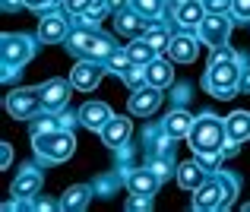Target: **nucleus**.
<instances>
[{
  "label": "nucleus",
  "mask_w": 250,
  "mask_h": 212,
  "mask_svg": "<svg viewBox=\"0 0 250 212\" xmlns=\"http://www.w3.org/2000/svg\"><path fill=\"white\" fill-rule=\"evenodd\" d=\"M187 143H190V149L200 155V152H225L222 146L228 143V130H225V121L222 117H215V114H200L193 121V127H190V133H187Z\"/></svg>",
  "instance_id": "obj_1"
},
{
  "label": "nucleus",
  "mask_w": 250,
  "mask_h": 212,
  "mask_svg": "<svg viewBox=\"0 0 250 212\" xmlns=\"http://www.w3.org/2000/svg\"><path fill=\"white\" fill-rule=\"evenodd\" d=\"M234 196V181L225 174L209 177L203 187L193 190V209H228Z\"/></svg>",
  "instance_id": "obj_2"
},
{
  "label": "nucleus",
  "mask_w": 250,
  "mask_h": 212,
  "mask_svg": "<svg viewBox=\"0 0 250 212\" xmlns=\"http://www.w3.org/2000/svg\"><path fill=\"white\" fill-rule=\"evenodd\" d=\"M32 146H35V155H42L44 162H67L76 149V140H73V130L61 127L54 133L32 136Z\"/></svg>",
  "instance_id": "obj_3"
},
{
  "label": "nucleus",
  "mask_w": 250,
  "mask_h": 212,
  "mask_svg": "<svg viewBox=\"0 0 250 212\" xmlns=\"http://www.w3.org/2000/svg\"><path fill=\"white\" fill-rule=\"evenodd\" d=\"M241 83V73H238V61H222V64H209L206 73V89L212 92L215 98H234Z\"/></svg>",
  "instance_id": "obj_4"
},
{
  "label": "nucleus",
  "mask_w": 250,
  "mask_h": 212,
  "mask_svg": "<svg viewBox=\"0 0 250 212\" xmlns=\"http://www.w3.org/2000/svg\"><path fill=\"white\" fill-rule=\"evenodd\" d=\"M70 51L89 57V61H102V57H111L114 44H111V38L98 35V32L83 29V32H73V35H70Z\"/></svg>",
  "instance_id": "obj_5"
},
{
  "label": "nucleus",
  "mask_w": 250,
  "mask_h": 212,
  "mask_svg": "<svg viewBox=\"0 0 250 212\" xmlns=\"http://www.w3.org/2000/svg\"><path fill=\"white\" fill-rule=\"evenodd\" d=\"M38 108H42V92L38 89H13L10 95H6V111H10L16 121L35 117Z\"/></svg>",
  "instance_id": "obj_6"
},
{
  "label": "nucleus",
  "mask_w": 250,
  "mask_h": 212,
  "mask_svg": "<svg viewBox=\"0 0 250 212\" xmlns=\"http://www.w3.org/2000/svg\"><path fill=\"white\" fill-rule=\"evenodd\" d=\"M35 44L29 35H3V67H22L25 61H32Z\"/></svg>",
  "instance_id": "obj_7"
},
{
  "label": "nucleus",
  "mask_w": 250,
  "mask_h": 212,
  "mask_svg": "<svg viewBox=\"0 0 250 212\" xmlns=\"http://www.w3.org/2000/svg\"><path fill=\"white\" fill-rule=\"evenodd\" d=\"M228 32H231V22H228L222 13H212V16H206L200 22V38L206 44H212V48H219V44L228 42Z\"/></svg>",
  "instance_id": "obj_8"
},
{
  "label": "nucleus",
  "mask_w": 250,
  "mask_h": 212,
  "mask_svg": "<svg viewBox=\"0 0 250 212\" xmlns=\"http://www.w3.org/2000/svg\"><path fill=\"white\" fill-rule=\"evenodd\" d=\"M38 92H42V108L44 111H61L70 102V85L63 79H48Z\"/></svg>",
  "instance_id": "obj_9"
},
{
  "label": "nucleus",
  "mask_w": 250,
  "mask_h": 212,
  "mask_svg": "<svg viewBox=\"0 0 250 212\" xmlns=\"http://www.w3.org/2000/svg\"><path fill=\"white\" fill-rule=\"evenodd\" d=\"M159 184H162V177L155 174L152 168H130L127 171V187H130V193H143V196H152L155 190H159Z\"/></svg>",
  "instance_id": "obj_10"
},
{
  "label": "nucleus",
  "mask_w": 250,
  "mask_h": 212,
  "mask_svg": "<svg viewBox=\"0 0 250 212\" xmlns=\"http://www.w3.org/2000/svg\"><path fill=\"white\" fill-rule=\"evenodd\" d=\"M162 105V89L159 85H143V89H133L130 95V114H152L155 108Z\"/></svg>",
  "instance_id": "obj_11"
},
{
  "label": "nucleus",
  "mask_w": 250,
  "mask_h": 212,
  "mask_svg": "<svg viewBox=\"0 0 250 212\" xmlns=\"http://www.w3.org/2000/svg\"><path fill=\"white\" fill-rule=\"evenodd\" d=\"M102 64L98 61H83V64H76L73 73H70V83L76 85V89H83V92H92L98 83H102Z\"/></svg>",
  "instance_id": "obj_12"
},
{
  "label": "nucleus",
  "mask_w": 250,
  "mask_h": 212,
  "mask_svg": "<svg viewBox=\"0 0 250 212\" xmlns=\"http://www.w3.org/2000/svg\"><path fill=\"white\" fill-rule=\"evenodd\" d=\"M111 117L114 114H111V108L104 102H85L80 108V124L89 127V130H98V133H102V127L111 121Z\"/></svg>",
  "instance_id": "obj_13"
},
{
  "label": "nucleus",
  "mask_w": 250,
  "mask_h": 212,
  "mask_svg": "<svg viewBox=\"0 0 250 212\" xmlns=\"http://www.w3.org/2000/svg\"><path fill=\"white\" fill-rule=\"evenodd\" d=\"M13 196H19V200H32V196H38V190H42V171L35 168H22L16 174V181H13Z\"/></svg>",
  "instance_id": "obj_14"
},
{
  "label": "nucleus",
  "mask_w": 250,
  "mask_h": 212,
  "mask_svg": "<svg viewBox=\"0 0 250 212\" xmlns=\"http://www.w3.org/2000/svg\"><path fill=\"white\" fill-rule=\"evenodd\" d=\"M130 130L133 127H130L127 117H111L102 127V143L111 146V149H121V146H127V140H130Z\"/></svg>",
  "instance_id": "obj_15"
},
{
  "label": "nucleus",
  "mask_w": 250,
  "mask_h": 212,
  "mask_svg": "<svg viewBox=\"0 0 250 212\" xmlns=\"http://www.w3.org/2000/svg\"><path fill=\"white\" fill-rule=\"evenodd\" d=\"M196 54H200V44H196L193 35H177V38H171V44H168V57H171V61L190 64V61H196Z\"/></svg>",
  "instance_id": "obj_16"
},
{
  "label": "nucleus",
  "mask_w": 250,
  "mask_h": 212,
  "mask_svg": "<svg viewBox=\"0 0 250 212\" xmlns=\"http://www.w3.org/2000/svg\"><path fill=\"white\" fill-rule=\"evenodd\" d=\"M38 38H42V42H48V44L63 42V38H67V19L57 16V13L38 19Z\"/></svg>",
  "instance_id": "obj_17"
},
{
  "label": "nucleus",
  "mask_w": 250,
  "mask_h": 212,
  "mask_svg": "<svg viewBox=\"0 0 250 212\" xmlns=\"http://www.w3.org/2000/svg\"><path fill=\"white\" fill-rule=\"evenodd\" d=\"M174 19L181 29H200V22L206 19V6L200 0H187V3H181L174 10Z\"/></svg>",
  "instance_id": "obj_18"
},
{
  "label": "nucleus",
  "mask_w": 250,
  "mask_h": 212,
  "mask_svg": "<svg viewBox=\"0 0 250 212\" xmlns=\"http://www.w3.org/2000/svg\"><path fill=\"white\" fill-rule=\"evenodd\" d=\"M177 184H181L184 190H196L206 184V168H203L200 158H193V162H184L181 168H177Z\"/></svg>",
  "instance_id": "obj_19"
},
{
  "label": "nucleus",
  "mask_w": 250,
  "mask_h": 212,
  "mask_svg": "<svg viewBox=\"0 0 250 212\" xmlns=\"http://www.w3.org/2000/svg\"><path fill=\"white\" fill-rule=\"evenodd\" d=\"M190 127H193V117H190L187 111H181V108L171 111L165 121H162V130H165L171 140H184V136L190 133Z\"/></svg>",
  "instance_id": "obj_20"
},
{
  "label": "nucleus",
  "mask_w": 250,
  "mask_h": 212,
  "mask_svg": "<svg viewBox=\"0 0 250 212\" xmlns=\"http://www.w3.org/2000/svg\"><path fill=\"white\" fill-rule=\"evenodd\" d=\"M225 130H228V143L231 146L250 140V114L247 111H234L231 117H225Z\"/></svg>",
  "instance_id": "obj_21"
},
{
  "label": "nucleus",
  "mask_w": 250,
  "mask_h": 212,
  "mask_svg": "<svg viewBox=\"0 0 250 212\" xmlns=\"http://www.w3.org/2000/svg\"><path fill=\"white\" fill-rule=\"evenodd\" d=\"M95 196V190L89 187V184H76V187H70L67 193H63V200H61V209H70V212H80L89 206V200Z\"/></svg>",
  "instance_id": "obj_22"
},
{
  "label": "nucleus",
  "mask_w": 250,
  "mask_h": 212,
  "mask_svg": "<svg viewBox=\"0 0 250 212\" xmlns=\"http://www.w3.org/2000/svg\"><path fill=\"white\" fill-rule=\"evenodd\" d=\"M117 32H121V35H130V38L146 35V32H149L146 16H143L140 10H136V13H121V16H117Z\"/></svg>",
  "instance_id": "obj_23"
},
{
  "label": "nucleus",
  "mask_w": 250,
  "mask_h": 212,
  "mask_svg": "<svg viewBox=\"0 0 250 212\" xmlns=\"http://www.w3.org/2000/svg\"><path fill=\"white\" fill-rule=\"evenodd\" d=\"M146 76H149V85H159V89H168L174 73H171V64L168 61H159L155 57L152 64H146Z\"/></svg>",
  "instance_id": "obj_24"
},
{
  "label": "nucleus",
  "mask_w": 250,
  "mask_h": 212,
  "mask_svg": "<svg viewBox=\"0 0 250 212\" xmlns=\"http://www.w3.org/2000/svg\"><path fill=\"white\" fill-rule=\"evenodd\" d=\"M127 54H130V61H133V64H143V67H146V64H152V61H155V54H159V51H155L152 44H149L146 38L140 35V38H136V42L127 48Z\"/></svg>",
  "instance_id": "obj_25"
},
{
  "label": "nucleus",
  "mask_w": 250,
  "mask_h": 212,
  "mask_svg": "<svg viewBox=\"0 0 250 212\" xmlns=\"http://www.w3.org/2000/svg\"><path fill=\"white\" fill-rule=\"evenodd\" d=\"M63 6H67L70 13H89V16H102V10L108 3L104 0H63Z\"/></svg>",
  "instance_id": "obj_26"
},
{
  "label": "nucleus",
  "mask_w": 250,
  "mask_h": 212,
  "mask_svg": "<svg viewBox=\"0 0 250 212\" xmlns=\"http://www.w3.org/2000/svg\"><path fill=\"white\" fill-rule=\"evenodd\" d=\"M117 187H121V177H117V171H111V174H102L98 181H92V190H95V196H114Z\"/></svg>",
  "instance_id": "obj_27"
},
{
  "label": "nucleus",
  "mask_w": 250,
  "mask_h": 212,
  "mask_svg": "<svg viewBox=\"0 0 250 212\" xmlns=\"http://www.w3.org/2000/svg\"><path fill=\"white\" fill-rule=\"evenodd\" d=\"M171 165H174V155H171V149H168V152H155V155L149 158V168H152L155 174L162 177V181L171 174Z\"/></svg>",
  "instance_id": "obj_28"
},
{
  "label": "nucleus",
  "mask_w": 250,
  "mask_h": 212,
  "mask_svg": "<svg viewBox=\"0 0 250 212\" xmlns=\"http://www.w3.org/2000/svg\"><path fill=\"white\" fill-rule=\"evenodd\" d=\"M124 83L130 85V89H143V85H149V76H146V67L143 64H133L127 73H124Z\"/></svg>",
  "instance_id": "obj_29"
},
{
  "label": "nucleus",
  "mask_w": 250,
  "mask_h": 212,
  "mask_svg": "<svg viewBox=\"0 0 250 212\" xmlns=\"http://www.w3.org/2000/svg\"><path fill=\"white\" fill-rule=\"evenodd\" d=\"M143 38H146V42L152 44L155 51H165L168 44H171V38H168V29H165V25H152V29H149Z\"/></svg>",
  "instance_id": "obj_30"
},
{
  "label": "nucleus",
  "mask_w": 250,
  "mask_h": 212,
  "mask_svg": "<svg viewBox=\"0 0 250 212\" xmlns=\"http://www.w3.org/2000/svg\"><path fill=\"white\" fill-rule=\"evenodd\" d=\"M108 67L114 70V73H121V76H124V73H127L130 67H133V61H130V54H127V51H124V54H121V51H111V57H108Z\"/></svg>",
  "instance_id": "obj_31"
},
{
  "label": "nucleus",
  "mask_w": 250,
  "mask_h": 212,
  "mask_svg": "<svg viewBox=\"0 0 250 212\" xmlns=\"http://www.w3.org/2000/svg\"><path fill=\"white\" fill-rule=\"evenodd\" d=\"M61 130V117H42V121L32 124V136H44V133H54Z\"/></svg>",
  "instance_id": "obj_32"
},
{
  "label": "nucleus",
  "mask_w": 250,
  "mask_h": 212,
  "mask_svg": "<svg viewBox=\"0 0 250 212\" xmlns=\"http://www.w3.org/2000/svg\"><path fill=\"white\" fill-rule=\"evenodd\" d=\"M133 6L143 16H159L162 13V0H133Z\"/></svg>",
  "instance_id": "obj_33"
},
{
  "label": "nucleus",
  "mask_w": 250,
  "mask_h": 212,
  "mask_svg": "<svg viewBox=\"0 0 250 212\" xmlns=\"http://www.w3.org/2000/svg\"><path fill=\"white\" fill-rule=\"evenodd\" d=\"M196 158L203 162V168H206V171H212V168H219V165H222V158H225V152H200Z\"/></svg>",
  "instance_id": "obj_34"
},
{
  "label": "nucleus",
  "mask_w": 250,
  "mask_h": 212,
  "mask_svg": "<svg viewBox=\"0 0 250 212\" xmlns=\"http://www.w3.org/2000/svg\"><path fill=\"white\" fill-rule=\"evenodd\" d=\"M222 61H238V54L228 44H219V48H212V61L209 64H222Z\"/></svg>",
  "instance_id": "obj_35"
},
{
  "label": "nucleus",
  "mask_w": 250,
  "mask_h": 212,
  "mask_svg": "<svg viewBox=\"0 0 250 212\" xmlns=\"http://www.w3.org/2000/svg\"><path fill=\"white\" fill-rule=\"evenodd\" d=\"M127 209H130V212H140V209H152V196L133 193V200H127Z\"/></svg>",
  "instance_id": "obj_36"
},
{
  "label": "nucleus",
  "mask_w": 250,
  "mask_h": 212,
  "mask_svg": "<svg viewBox=\"0 0 250 212\" xmlns=\"http://www.w3.org/2000/svg\"><path fill=\"white\" fill-rule=\"evenodd\" d=\"M32 209H42V212H54V209H61V203L48 200V196H32Z\"/></svg>",
  "instance_id": "obj_37"
},
{
  "label": "nucleus",
  "mask_w": 250,
  "mask_h": 212,
  "mask_svg": "<svg viewBox=\"0 0 250 212\" xmlns=\"http://www.w3.org/2000/svg\"><path fill=\"white\" fill-rule=\"evenodd\" d=\"M206 6L212 13H222V10H228V6H234V0H206Z\"/></svg>",
  "instance_id": "obj_38"
},
{
  "label": "nucleus",
  "mask_w": 250,
  "mask_h": 212,
  "mask_svg": "<svg viewBox=\"0 0 250 212\" xmlns=\"http://www.w3.org/2000/svg\"><path fill=\"white\" fill-rule=\"evenodd\" d=\"M234 13L241 19H250V0H234Z\"/></svg>",
  "instance_id": "obj_39"
},
{
  "label": "nucleus",
  "mask_w": 250,
  "mask_h": 212,
  "mask_svg": "<svg viewBox=\"0 0 250 212\" xmlns=\"http://www.w3.org/2000/svg\"><path fill=\"white\" fill-rule=\"evenodd\" d=\"M10 162H13V149H10V143H0V165L6 168Z\"/></svg>",
  "instance_id": "obj_40"
},
{
  "label": "nucleus",
  "mask_w": 250,
  "mask_h": 212,
  "mask_svg": "<svg viewBox=\"0 0 250 212\" xmlns=\"http://www.w3.org/2000/svg\"><path fill=\"white\" fill-rule=\"evenodd\" d=\"M57 117H61V127H67V130H73V124L80 121V117H73L70 111H67V114H57Z\"/></svg>",
  "instance_id": "obj_41"
},
{
  "label": "nucleus",
  "mask_w": 250,
  "mask_h": 212,
  "mask_svg": "<svg viewBox=\"0 0 250 212\" xmlns=\"http://www.w3.org/2000/svg\"><path fill=\"white\" fill-rule=\"evenodd\" d=\"M238 89H241V92H250V70H244V73H241V83H238Z\"/></svg>",
  "instance_id": "obj_42"
},
{
  "label": "nucleus",
  "mask_w": 250,
  "mask_h": 212,
  "mask_svg": "<svg viewBox=\"0 0 250 212\" xmlns=\"http://www.w3.org/2000/svg\"><path fill=\"white\" fill-rule=\"evenodd\" d=\"M51 0H25V6H32V10H42V6H48Z\"/></svg>",
  "instance_id": "obj_43"
},
{
  "label": "nucleus",
  "mask_w": 250,
  "mask_h": 212,
  "mask_svg": "<svg viewBox=\"0 0 250 212\" xmlns=\"http://www.w3.org/2000/svg\"><path fill=\"white\" fill-rule=\"evenodd\" d=\"M19 3H25V0H3V10H13V6H19Z\"/></svg>",
  "instance_id": "obj_44"
},
{
  "label": "nucleus",
  "mask_w": 250,
  "mask_h": 212,
  "mask_svg": "<svg viewBox=\"0 0 250 212\" xmlns=\"http://www.w3.org/2000/svg\"><path fill=\"white\" fill-rule=\"evenodd\" d=\"M104 3H108L111 10H117V6H124V3H127V0H104Z\"/></svg>",
  "instance_id": "obj_45"
}]
</instances>
